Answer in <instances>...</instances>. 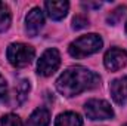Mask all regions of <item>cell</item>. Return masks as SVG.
<instances>
[{
    "mask_svg": "<svg viewBox=\"0 0 127 126\" xmlns=\"http://www.w3.org/2000/svg\"><path fill=\"white\" fill-rule=\"evenodd\" d=\"M100 85V77L86 67H69L56 80V89L65 96H75Z\"/></svg>",
    "mask_w": 127,
    "mask_h": 126,
    "instance_id": "6da1fadb",
    "label": "cell"
},
{
    "mask_svg": "<svg viewBox=\"0 0 127 126\" xmlns=\"http://www.w3.org/2000/svg\"><path fill=\"white\" fill-rule=\"evenodd\" d=\"M102 39L100 36H97L95 33L92 34H86V36H81L78 37L77 40H74L69 48H68V52L72 58H77V60H81L84 57H89L92 54H95L97 51H100L102 48Z\"/></svg>",
    "mask_w": 127,
    "mask_h": 126,
    "instance_id": "7a4b0ae2",
    "label": "cell"
},
{
    "mask_svg": "<svg viewBox=\"0 0 127 126\" xmlns=\"http://www.w3.org/2000/svg\"><path fill=\"white\" fill-rule=\"evenodd\" d=\"M7 60L16 68H24L27 65H30L35 57V51L34 48L25 43H12L9 45L7 51H6Z\"/></svg>",
    "mask_w": 127,
    "mask_h": 126,
    "instance_id": "3957f363",
    "label": "cell"
},
{
    "mask_svg": "<svg viewBox=\"0 0 127 126\" xmlns=\"http://www.w3.org/2000/svg\"><path fill=\"white\" fill-rule=\"evenodd\" d=\"M84 111L90 120H108L114 117V110L103 99H89L84 105Z\"/></svg>",
    "mask_w": 127,
    "mask_h": 126,
    "instance_id": "277c9868",
    "label": "cell"
},
{
    "mask_svg": "<svg viewBox=\"0 0 127 126\" xmlns=\"http://www.w3.org/2000/svg\"><path fill=\"white\" fill-rule=\"evenodd\" d=\"M61 65V55L58 52V49L50 48L47 51L43 52V55L40 57L38 63H37V71L41 76H52Z\"/></svg>",
    "mask_w": 127,
    "mask_h": 126,
    "instance_id": "5b68a950",
    "label": "cell"
},
{
    "mask_svg": "<svg viewBox=\"0 0 127 126\" xmlns=\"http://www.w3.org/2000/svg\"><path fill=\"white\" fill-rule=\"evenodd\" d=\"M44 24V15L40 7H32L25 16V31L30 37H35Z\"/></svg>",
    "mask_w": 127,
    "mask_h": 126,
    "instance_id": "8992f818",
    "label": "cell"
},
{
    "mask_svg": "<svg viewBox=\"0 0 127 126\" xmlns=\"http://www.w3.org/2000/svg\"><path fill=\"white\" fill-rule=\"evenodd\" d=\"M127 63V54L118 48H111L105 57H103V64L109 71H118L123 68Z\"/></svg>",
    "mask_w": 127,
    "mask_h": 126,
    "instance_id": "52a82bcc",
    "label": "cell"
},
{
    "mask_svg": "<svg viewBox=\"0 0 127 126\" xmlns=\"http://www.w3.org/2000/svg\"><path fill=\"white\" fill-rule=\"evenodd\" d=\"M109 91H111V96L112 99L123 105L127 102V76L124 77H120V79H115L111 86H109Z\"/></svg>",
    "mask_w": 127,
    "mask_h": 126,
    "instance_id": "ba28073f",
    "label": "cell"
},
{
    "mask_svg": "<svg viewBox=\"0 0 127 126\" xmlns=\"http://www.w3.org/2000/svg\"><path fill=\"white\" fill-rule=\"evenodd\" d=\"M44 7L47 10V15L52 19L59 21V19L65 18V15L68 13L69 3L68 1H46L44 3Z\"/></svg>",
    "mask_w": 127,
    "mask_h": 126,
    "instance_id": "9c48e42d",
    "label": "cell"
},
{
    "mask_svg": "<svg viewBox=\"0 0 127 126\" xmlns=\"http://www.w3.org/2000/svg\"><path fill=\"white\" fill-rule=\"evenodd\" d=\"M50 120V113L47 108L44 107H38L32 111V114L30 116L27 126H47Z\"/></svg>",
    "mask_w": 127,
    "mask_h": 126,
    "instance_id": "30bf717a",
    "label": "cell"
},
{
    "mask_svg": "<svg viewBox=\"0 0 127 126\" xmlns=\"http://www.w3.org/2000/svg\"><path fill=\"white\" fill-rule=\"evenodd\" d=\"M55 126H83V119L77 113L66 111L56 117Z\"/></svg>",
    "mask_w": 127,
    "mask_h": 126,
    "instance_id": "8fae6325",
    "label": "cell"
},
{
    "mask_svg": "<svg viewBox=\"0 0 127 126\" xmlns=\"http://www.w3.org/2000/svg\"><path fill=\"white\" fill-rule=\"evenodd\" d=\"M10 21H12V15L7 4L0 1V33L6 31L10 27Z\"/></svg>",
    "mask_w": 127,
    "mask_h": 126,
    "instance_id": "7c38bea8",
    "label": "cell"
},
{
    "mask_svg": "<svg viewBox=\"0 0 127 126\" xmlns=\"http://www.w3.org/2000/svg\"><path fill=\"white\" fill-rule=\"evenodd\" d=\"M28 92H30V82L28 80H21L15 86V102L16 104L24 102V99L27 98Z\"/></svg>",
    "mask_w": 127,
    "mask_h": 126,
    "instance_id": "4fadbf2b",
    "label": "cell"
},
{
    "mask_svg": "<svg viewBox=\"0 0 127 126\" xmlns=\"http://www.w3.org/2000/svg\"><path fill=\"white\" fill-rule=\"evenodd\" d=\"M0 126H22V122L16 114H4L0 119Z\"/></svg>",
    "mask_w": 127,
    "mask_h": 126,
    "instance_id": "5bb4252c",
    "label": "cell"
},
{
    "mask_svg": "<svg viewBox=\"0 0 127 126\" xmlns=\"http://www.w3.org/2000/svg\"><path fill=\"white\" fill-rule=\"evenodd\" d=\"M126 12H127L126 6H120V7L114 9V10L109 13V16H108V22H109V24H115V22H118V21L124 16Z\"/></svg>",
    "mask_w": 127,
    "mask_h": 126,
    "instance_id": "9a60e30c",
    "label": "cell"
},
{
    "mask_svg": "<svg viewBox=\"0 0 127 126\" xmlns=\"http://www.w3.org/2000/svg\"><path fill=\"white\" fill-rule=\"evenodd\" d=\"M87 25H89L87 16H84V15H75V16H74V19H72V28L81 30V28H84V27H87Z\"/></svg>",
    "mask_w": 127,
    "mask_h": 126,
    "instance_id": "2e32d148",
    "label": "cell"
},
{
    "mask_svg": "<svg viewBox=\"0 0 127 126\" xmlns=\"http://www.w3.org/2000/svg\"><path fill=\"white\" fill-rule=\"evenodd\" d=\"M6 98H7V83L4 77L0 74V102L6 101Z\"/></svg>",
    "mask_w": 127,
    "mask_h": 126,
    "instance_id": "e0dca14e",
    "label": "cell"
},
{
    "mask_svg": "<svg viewBox=\"0 0 127 126\" xmlns=\"http://www.w3.org/2000/svg\"><path fill=\"white\" fill-rule=\"evenodd\" d=\"M126 31H127V24H126Z\"/></svg>",
    "mask_w": 127,
    "mask_h": 126,
    "instance_id": "ac0fdd59",
    "label": "cell"
},
{
    "mask_svg": "<svg viewBox=\"0 0 127 126\" xmlns=\"http://www.w3.org/2000/svg\"><path fill=\"white\" fill-rule=\"evenodd\" d=\"M124 126H127V123H126V125H124Z\"/></svg>",
    "mask_w": 127,
    "mask_h": 126,
    "instance_id": "d6986e66",
    "label": "cell"
}]
</instances>
